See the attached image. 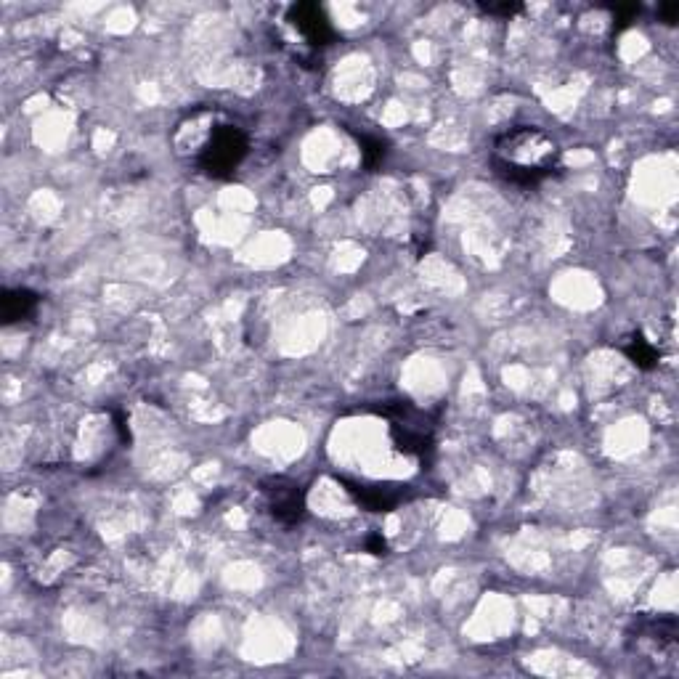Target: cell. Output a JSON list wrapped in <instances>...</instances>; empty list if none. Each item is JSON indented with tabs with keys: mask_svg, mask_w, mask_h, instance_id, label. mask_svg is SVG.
I'll return each mask as SVG.
<instances>
[{
	"mask_svg": "<svg viewBox=\"0 0 679 679\" xmlns=\"http://www.w3.org/2000/svg\"><path fill=\"white\" fill-rule=\"evenodd\" d=\"M491 162L499 176L518 186H534L550 178L560 165V146L536 125L502 130L491 146Z\"/></svg>",
	"mask_w": 679,
	"mask_h": 679,
	"instance_id": "1",
	"label": "cell"
},
{
	"mask_svg": "<svg viewBox=\"0 0 679 679\" xmlns=\"http://www.w3.org/2000/svg\"><path fill=\"white\" fill-rule=\"evenodd\" d=\"M337 481L343 483L345 491L356 499V502L369 512H390L396 510L398 504L404 502L409 489L406 486H393V483H367V481H351L340 475Z\"/></svg>",
	"mask_w": 679,
	"mask_h": 679,
	"instance_id": "6",
	"label": "cell"
},
{
	"mask_svg": "<svg viewBox=\"0 0 679 679\" xmlns=\"http://www.w3.org/2000/svg\"><path fill=\"white\" fill-rule=\"evenodd\" d=\"M287 24L298 32V38L303 40L308 51L327 48L335 40V30H332L324 8L316 3H298V6L287 8Z\"/></svg>",
	"mask_w": 679,
	"mask_h": 679,
	"instance_id": "4",
	"label": "cell"
},
{
	"mask_svg": "<svg viewBox=\"0 0 679 679\" xmlns=\"http://www.w3.org/2000/svg\"><path fill=\"white\" fill-rule=\"evenodd\" d=\"M621 351L626 353V359L632 361V364H637L640 369H653L658 364L656 345L650 343V340H645L640 332H634V335L624 337V343H621Z\"/></svg>",
	"mask_w": 679,
	"mask_h": 679,
	"instance_id": "8",
	"label": "cell"
},
{
	"mask_svg": "<svg viewBox=\"0 0 679 679\" xmlns=\"http://www.w3.org/2000/svg\"><path fill=\"white\" fill-rule=\"evenodd\" d=\"M197 123L202 133H191V160L205 176L210 178H231L245 162L250 152V138L245 128L231 123L229 117L218 115V112H205L199 109ZM184 146V149H186Z\"/></svg>",
	"mask_w": 679,
	"mask_h": 679,
	"instance_id": "2",
	"label": "cell"
},
{
	"mask_svg": "<svg viewBox=\"0 0 679 679\" xmlns=\"http://www.w3.org/2000/svg\"><path fill=\"white\" fill-rule=\"evenodd\" d=\"M380 414L388 420L390 438L409 457L425 459L433 451V422L422 409L409 401H388L380 406Z\"/></svg>",
	"mask_w": 679,
	"mask_h": 679,
	"instance_id": "3",
	"label": "cell"
},
{
	"mask_svg": "<svg viewBox=\"0 0 679 679\" xmlns=\"http://www.w3.org/2000/svg\"><path fill=\"white\" fill-rule=\"evenodd\" d=\"M263 499H266L268 510L282 526H295L306 515V496L300 491L298 483L287 481V478H271L263 483Z\"/></svg>",
	"mask_w": 679,
	"mask_h": 679,
	"instance_id": "5",
	"label": "cell"
},
{
	"mask_svg": "<svg viewBox=\"0 0 679 679\" xmlns=\"http://www.w3.org/2000/svg\"><path fill=\"white\" fill-rule=\"evenodd\" d=\"M364 544H367V550L372 552V555H385V539H382L380 534H372Z\"/></svg>",
	"mask_w": 679,
	"mask_h": 679,
	"instance_id": "11",
	"label": "cell"
},
{
	"mask_svg": "<svg viewBox=\"0 0 679 679\" xmlns=\"http://www.w3.org/2000/svg\"><path fill=\"white\" fill-rule=\"evenodd\" d=\"M359 144H361V157H364V165L367 168H377L382 160H385V141L382 138H374V136H359Z\"/></svg>",
	"mask_w": 679,
	"mask_h": 679,
	"instance_id": "9",
	"label": "cell"
},
{
	"mask_svg": "<svg viewBox=\"0 0 679 679\" xmlns=\"http://www.w3.org/2000/svg\"><path fill=\"white\" fill-rule=\"evenodd\" d=\"M658 14L664 16L666 24H674V22H677V16H679V3H666V6L658 8Z\"/></svg>",
	"mask_w": 679,
	"mask_h": 679,
	"instance_id": "10",
	"label": "cell"
},
{
	"mask_svg": "<svg viewBox=\"0 0 679 679\" xmlns=\"http://www.w3.org/2000/svg\"><path fill=\"white\" fill-rule=\"evenodd\" d=\"M489 14H504V16H510V14H515V11H520V6H515V3H510V6H483Z\"/></svg>",
	"mask_w": 679,
	"mask_h": 679,
	"instance_id": "12",
	"label": "cell"
},
{
	"mask_svg": "<svg viewBox=\"0 0 679 679\" xmlns=\"http://www.w3.org/2000/svg\"><path fill=\"white\" fill-rule=\"evenodd\" d=\"M35 308H38V295L30 290H6L0 298V311L6 324L24 321L35 313Z\"/></svg>",
	"mask_w": 679,
	"mask_h": 679,
	"instance_id": "7",
	"label": "cell"
}]
</instances>
